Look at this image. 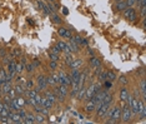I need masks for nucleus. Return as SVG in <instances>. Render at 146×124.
<instances>
[{"label": "nucleus", "mask_w": 146, "mask_h": 124, "mask_svg": "<svg viewBox=\"0 0 146 124\" xmlns=\"http://www.w3.org/2000/svg\"><path fill=\"white\" fill-rule=\"evenodd\" d=\"M1 98H3V93L0 92V100H1Z\"/></svg>", "instance_id": "50"}, {"label": "nucleus", "mask_w": 146, "mask_h": 124, "mask_svg": "<svg viewBox=\"0 0 146 124\" xmlns=\"http://www.w3.org/2000/svg\"><path fill=\"white\" fill-rule=\"evenodd\" d=\"M101 84H103V88L104 89H107V90H110V89L112 88V83L109 82V80H104Z\"/></svg>", "instance_id": "36"}, {"label": "nucleus", "mask_w": 146, "mask_h": 124, "mask_svg": "<svg viewBox=\"0 0 146 124\" xmlns=\"http://www.w3.org/2000/svg\"><path fill=\"white\" fill-rule=\"evenodd\" d=\"M87 49H89V50H87L89 55H90V56H93V55H95V54H94V52H93V50H91V49H90V48H87Z\"/></svg>", "instance_id": "48"}, {"label": "nucleus", "mask_w": 146, "mask_h": 124, "mask_svg": "<svg viewBox=\"0 0 146 124\" xmlns=\"http://www.w3.org/2000/svg\"><path fill=\"white\" fill-rule=\"evenodd\" d=\"M74 59V53H69V54H65V59H64V64L65 65H69L70 63L72 62Z\"/></svg>", "instance_id": "26"}, {"label": "nucleus", "mask_w": 146, "mask_h": 124, "mask_svg": "<svg viewBox=\"0 0 146 124\" xmlns=\"http://www.w3.org/2000/svg\"><path fill=\"white\" fill-rule=\"evenodd\" d=\"M9 119H10V122L14 123V124H21L23 123V119L20 118V115H19L18 112H11L10 115H9Z\"/></svg>", "instance_id": "12"}, {"label": "nucleus", "mask_w": 146, "mask_h": 124, "mask_svg": "<svg viewBox=\"0 0 146 124\" xmlns=\"http://www.w3.org/2000/svg\"><path fill=\"white\" fill-rule=\"evenodd\" d=\"M50 52H51V53H54V54H58V55H60V54L62 53V50L60 49V48H59V46H58V45H56V44H55V45H53L51 48H50Z\"/></svg>", "instance_id": "32"}, {"label": "nucleus", "mask_w": 146, "mask_h": 124, "mask_svg": "<svg viewBox=\"0 0 146 124\" xmlns=\"http://www.w3.org/2000/svg\"><path fill=\"white\" fill-rule=\"evenodd\" d=\"M117 79V75L114 70H106V80H109L111 83H114Z\"/></svg>", "instance_id": "19"}, {"label": "nucleus", "mask_w": 146, "mask_h": 124, "mask_svg": "<svg viewBox=\"0 0 146 124\" xmlns=\"http://www.w3.org/2000/svg\"><path fill=\"white\" fill-rule=\"evenodd\" d=\"M112 104H114V101H109V103H104L103 105H101L99 109L96 110V117L99 119H103V118H105V115H106V113H107V110L110 109L111 107H112Z\"/></svg>", "instance_id": "5"}, {"label": "nucleus", "mask_w": 146, "mask_h": 124, "mask_svg": "<svg viewBox=\"0 0 146 124\" xmlns=\"http://www.w3.org/2000/svg\"><path fill=\"white\" fill-rule=\"evenodd\" d=\"M121 119H120V122L121 123H129L130 120L132 119V117H134V114H132L131 109H130L129 104L128 103H122L121 101Z\"/></svg>", "instance_id": "2"}, {"label": "nucleus", "mask_w": 146, "mask_h": 124, "mask_svg": "<svg viewBox=\"0 0 146 124\" xmlns=\"http://www.w3.org/2000/svg\"><path fill=\"white\" fill-rule=\"evenodd\" d=\"M0 119H1V115H0Z\"/></svg>", "instance_id": "55"}, {"label": "nucleus", "mask_w": 146, "mask_h": 124, "mask_svg": "<svg viewBox=\"0 0 146 124\" xmlns=\"http://www.w3.org/2000/svg\"><path fill=\"white\" fill-rule=\"evenodd\" d=\"M11 55L14 56L15 59H16V58H20V56H21V50H20V49H12V50H11Z\"/></svg>", "instance_id": "38"}, {"label": "nucleus", "mask_w": 146, "mask_h": 124, "mask_svg": "<svg viewBox=\"0 0 146 124\" xmlns=\"http://www.w3.org/2000/svg\"><path fill=\"white\" fill-rule=\"evenodd\" d=\"M43 1H47V0H43Z\"/></svg>", "instance_id": "54"}, {"label": "nucleus", "mask_w": 146, "mask_h": 124, "mask_svg": "<svg viewBox=\"0 0 146 124\" xmlns=\"http://www.w3.org/2000/svg\"><path fill=\"white\" fill-rule=\"evenodd\" d=\"M49 68L51 72H56L59 69V62H53V60H50L49 62Z\"/></svg>", "instance_id": "28"}, {"label": "nucleus", "mask_w": 146, "mask_h": 124, "mask_svg": "<svg viewBox=\"0 0 146 124\" xmlns=\"http://www.w3.org/2000/svg\"><path fill=\"white\" fill-rule=\"evenodd\" d=\"M114 1H115V3H117V1H120V0H114Z\"/></svg>", "instance_id": "51"}, {"label": "nucleus", "mask_w": 146, "mask_h": 124, "mask_svg": "<svg viewBox=\"0 0 146 124\" xmlns=\"http://www.w3.org/2000/svg\"><path fill=\"white\" fill-rule=\"evenodd\" d=\"M35 123H39V124H43V123H46L45 120V117L40 113H35Z\"/></svg>", "instance_id": "25"}, {"label": "nucleus", "mask_w": 146, "mask_h": 124, "mask_svg": "<svg viewBox=\"0 0 146 124\" xmlns=\"http://www.w3.org/2000/svg\"><path fill=\"white\" fill-rule=\"evenodd\" d=\"M18 113H19V115H20V118L23 120L25 119V117H26V114H28V112H26V109H25V108H19Z\"/></svg>", "instance_id": "33"}, {"label": "nucleus", "mask_w": 146, "mask_h": 124, "mask_svg": "<svg viewBox=\"0 0 146 124\" xmlns=\"http://www.w3.org/2000/svg\"><path fill=\"white\" fill-rule=\"evenodd\" d=\"M47 83H46V79H45V75L44 74H39L36 78V87H34L36 89V92H39V93H43L44 90H46L47 89Z\"/></svg>", "instance_id": "4"}, {"label": "nucleus", "mask_w": 146, "mask_h": 124, "mask_svg": "<svg viewBox=\"0 0 146 124\" xmlns=\"http://www.w3.org/2000/svg\"><path fill=\"white\" fill-rule=\"evenodd\" d=\"M43 94L45 95V97H46L50 101H51V103H54V104L58 103V99H56V95H55V93H54L53 90H47V89H46V90H44V92H43Z\"/></svg>", "instance_id": "13"}, {"label": "nucleus", "mask_w": 146, "mask_h": 124, "mask_svg": "<svg viewBox=\"0 0 146 124\" xmlns=\"http://www.w3.org/2000/svg\"><path fill=\"white\" fill-rule=\"evenodd\" d=\"M51 77H53V79H54V83H55V85L60 84V78H59V74H58V72H53Z\"/></svg>", "instance_id": "37"}, {"label": "nucleus", "mask_w": 146, "mask_h": 124, "mask_svg": "<svg viewBox=\"0 0 146 124\" xmlns=\"http://www.w3.org/2000/svg\"><path fill=\"white\" fill-rule=\"evenodd\" d=\"M84 112L87 113V114H93L95 113V103L91 100H87L84 105Z\"/></svg>", "instance_id": "11"}, {"label": "nucleus", "mask_w": 146, "mask_h": 124, "mask_svg": "<svg viewBox=\"0 0 146 124\" xmlns=\"http://www.w3.org/2000/svg\"><path fill=\"white\" fill-rule=\"evenodd\" d=\"M85 92H86V87H85V85L80 87V89H79V92H78V97H76V99H78V100H84Z\"/></svg>", "instance_id": "21"}, {"label": "nucleus", "mask_w": 146, "mask_h": 124, "mask_svg": "<svg viewBox=\"0 0 146 124\" xmlns=\"http://www.w3.org/2000/svg\"><path fill=\"white\" fill-rule=\"evenodd\" d=\"M56 45H58L61 50H64V49H65V46H66V43H65L64 40H59L58 43H56Z\"/></svg>", "instance_id": "39"}, {"label": "nucleus", "mask_w": 146, "mask_h": 124, "mask_svg": "<svg viewBox=\"0 0 146 124\" xmlns=\"http://www.w3.org/2000/svg\"><path fill=\"white\" fill-rule=\"evenodd\" d=\"M130 90L128 89L126 85H122V88L120 89V93H119V97H120V101H122V103H128V99L130 97Z\"/></svg>", "instance_id": "7"}, {"label": "nucleus", "mask_w": 146, "mask_h": 124, "mask_svg": "<svg viewBox=\"0 0 146 124\" xmlns=\"http://www.w3.org/2000/svg\"><path fill=\"white\" fill-rule=\"evenodd\" d=\"M50 17H51V20H53L54 24H58V25H61V24H62V19L60 18L55 11L51 13V15H50Z\"/></svg>", "instance_id": "20"}, {"label": "nucleus", "mask_w": 146, "mask_h": 124, "mask_svg": "<svg viewBox=\"0 0 146 124\" xmlns=\"http://www.w3.org/2000/svg\"><path fill=\"white\" fill-rule=\"evenodd\" d=\"M33 65H34V66H35V69H36V68H39V66L41 65L40 60H39V59H37V58H34V59H33Z\"/></svg>", "instance_id": "40"}, {"label": "nucleus", "mask_w": 146, "mask_h": 124, "mask_svg": "<svg viewBox=\"0 0 146 124\" xmlns=\"http://www.w3.org/2000/svg\"><path fill=\"white\" fill-rule=\"evenodd\" d=\"M97 80L100 83H103L104 80H106V70H101L99 74H97Z\"/></svg>", "instance_id": "31"}, {"label": "nucleus", "mask_w": 146, "mask_h": 124, "mask_svg": "<svg viewBox=\"0 0 146 124\" xmlns=\"http://www.w3.org/2000/svg\"><path fill=\"white\" fill-rule=\"evenodd\" d=\"M9 97H10L11 98V99H12V98H15V97H16V93H15V89H14V85H12V88L10 89V92H9Z\"/></svg>", "instance_id": "41"}, {"label": "nucleus", "mask_w": 146, "mask_h": 124, "mask_svg": "<svg viewBox=\"0 0 146 124\" xmlns=\"http://www.w3.org/2000/svg\"><path fill=\"white\" fill-rule=\"evenodd\" d=\"M16 74H24L25 72V64L21 62H16V69H15Z\"/></svg>", "instance_id": "22"}, {"label": "nucleus", "mask_w": 146, "mask_h": 124, "mask_svg": "<svg viewBox=\"0 0 146 124\" xmlns=\"http://www.w3.org/2000/svg\"><path fill=\"white\" fill-rule=\"evenodd\" d=\"M49 59L53 60V62H60V55H58V54H54L50 52L49 53Z\"/></svg>", "instance_id": "34"}, {"label": "nucleus", "mask_w": 146, "mask_h": 124, "mask_svg": "<svg viewBox=\"0 0 146 124\" xmlns=\"http://www.w3.org/2000/svg\"><path fill=\"white\" fill-rule=\"evenodd\" d=\"M58 35L60 38H62V39H71L72 35L74 34L71 33V30L70 29H68V28H65V27H60L59 29H58Z\"/></svg>", "instance_id": "6"}, {"label": "nucleus", "mask_w": 146, "mask_h": 124, "mask_svg": "<svg viewBox=\"0 0 146 124\" xmlns=\"http://www.w3.org/2000/svg\"><path fill=\"white\" fill-rule=\"evenodd\" d=\"M69 45H70L71 53H79V52H80V45H79V44H76L72 39H69Z\"/></svg>", "instance_id": "18"}, {"label": "nucleus", "mask_w": 146, "mask_h": 124, "mask_svg": "<svg viewBox=\"0 0 146 124\" xmlns=\"http://www.w3.org/2000/svg\"><path fill=\"white\" fill-rule=\"evenodd\" d=\"M44 4H45V3H43L41 0H37V1H36V6H37V9H39V10H41V9H43V6H44Z\"/></svg>", "instance_id": "43"}, {"label": "nucleus", "mask_w": 146, "mask_h": 124, "mask_svg": "<svg viewBox=\"0 0 146 124\" xmlns=\"http://www.w3.org/2000/svg\"><path fill=\"white\" fill-rule=\"evenodd\" d=\"M25 80H26V78H25L23 74H16V77H15V83H20V84H25Z\"/></svg>", "instance_id": "30"}, {"label": "nucleus", "mask_w": 146, "mask_h": 124, "mask_svg": "<svg viewBox=\"0 0 146 124\" xmlns=\"http://www.w3.org/2000/svg\"><path fill=\"white\" fill-rule=\"evenodd\" d=\"M87 44H89V40H86V39H84V38H82L81 45H85V46H87Z\"/></svg>", "instance_id": "46"}, {"label": "nucleus", "mask_w": 146, "mask_h": 124, "mask_svg": "<svg viewBox=\"0 0 146 124\" xmlns=\"http://www.w3.org/2000/svg\"><path fill=\"white\" fill-rule=\"evenodd\" d=\"M54 93L56 95V99L60 103H64V101L68 99L69 97V92H70V87L68 85H64V84H58L54 87Z\"/></svg>", "instance_id": "1"}, {"label": "nucleus", "mask_w": 146, "mask_h": 124, "mask_svg": "<svg viewBox=\"0 0 146 124\" xmlns=\"http://www.w3.org/2000/svg\"><path fill=\"white\" fill-rule=\"evenodd\" d=\"M6 54V49H0V56H4Z\"/></svg>", "instance_id": "47"}, {"label": "nucleus", "mask_w": 146, "mask_h": 124, "mask_svg": "<svg viewBox=\"0 0 146 124\" xmlns=\"http://www.w3.org/2000/svg\"><path fill=\"white\" fill-rule=\"evenodd\" d=\"M24 124H35V113L34 112H28L25 119L23 120Z\"/></svg>", "instance_id": "15"}, {"label": "nucleus", "mask_w": 146, "mask_h": 124, "mask_svg": "<svg viewBox=\"0 0 146 124\" xmlns=\"http://www.w3.org/2000/svg\"><path fill=\"white\" fill-rule=\"evenodd\" d=\"M34 72H35V66L33 65V63H26V64H25V73L31 75Z\"/></svg>", "instance_id": "23"}, {"label": "nucleus", "mask_w": 146, "mask_h": 124, "mask_svg": "<svg viewBox=\"0 0 146 124\" xmlns=\"http://www.w3.org/2000/svg\"><path fill=\"white\" fill-rule=\"evenodd\" d=\"M6 72L9 73V74H11V77L12 78H15L16 77V72H15V69H16V60H11L10 63H8L6 64Z\"/></svg>", "instance_id": "8"}, {"label": "nucleus", "mask_w": 146, "mask_h": 124, "mask_svg": "<svg viewBox=\"0 0 146 124\" xmlns=\"http://www.w3.org/2000/svg\"><path fill=\"white\" fill-rule=\"evenodd\" d=\"M45 79H46L47 85H50V87H55V83H54V79L51 77V74H50V75H45Z\"/></svg>", "instance_id": "35"}, {"label": "nucleus", "mask_w": 146, "mask_h": 124, "mask_svg": "<svg viewBox=\"0 0 146 124\" xmlns=\"http://www.w3.org/2000/svg\"><path fill=\"white\" fill-rule=\"evenodd\" d=\"M4 109V103H3V100H0V112Z\"/></svg>", "instance_id": "49"}, {"label": "nucleus", "mask_w": 146, "mask_h": 124, "mask_svg": "<svg viewBox=\"0 0 146 124\" xmlns=\"http://www.w3.org/2000/svg\"><path fill=\"white\" fill-rule=\"evenodd\" d=\"M25 87H26V89H33L34 87H35V82H34V79L28 78L26 80H25Z\"/></svg>", "instance_id": "27"}, {"label": "nucleus", "mask_w": 146, "mask_h": 124, "mask_svg": "<svg viewBox=\"0 0 146 124\" xmlns=\"http://www.w3.org/2000/svg\"><path fill=\"white\" fill-rule=\"evenodd\" d=\"M122 15L126 20L130 21V23H136L137 19H139L137 11H136V9L134 8V6H128V8L122 11Z\"/></svg>", "instance_id": "3"}, {"label": "nucleus", "mask_w": 146, "mask_h": 124, "mask_svg": "<svg viewBox=\"0 0 146 124\" xmlns=\"http://www.w3.org/2000/svg\"><path fill=\"white\" fill-rule=\"evenodd\" d=\"M84 65V59L82 58H78V59H72V62L69 64L68 66L70 69H81V66Z\"/></svg>", "instance_id": "9"}, {"label": "nucleus", "mask_w": 146, "mask_h": 124, "mask_svg": "<svg viewBox=\"0 0 146 124\" xmlns=\"http://www.w3.org/2000/svg\"><path fill=\"white\" fill-rule=\"evenodd\" d=\"M0 88H1V82H0Z\"/></svg>", "instance_id": "52"}, {"label": "nucleus", "mask_w": 146, "mask_h": 124, "mask_svg": "<svg viewBox=\"0 0 146 124\" xmlns=\"http://www.w3.org/2000/svg\"><path fill=\"white\" fill-rule=\"evenodd\" d=\"M6 69L5 68H0V82L4 83L6 82Z\"/></svg>", "instance_id": "29"}, {"label": "nucleus", "mask_w": 146, "mask_h": 124, "mask_svg": "<svg viewBox=\"0 0 146 124\" xmlns=\"http://www.w3.org/2000/svg\"><path fill=\"white\" fill-rule=\"evenodd\" d=\"M89 64H90V66L93 69H96V68H99L100 65H103V63H101V59L100 58H97V56L93 55L90 58V60H89Z\"/></svg>", "instance_id": "10"}, {"label": "nucleus", "mask_w": 146, "mask_h": 124, "mask_svg": "<svg viewBox=\"0 0 146 124\" xmlns=\"http://www.w3.org/2000/svg\"><path fill=\"white\" fill-rule=\"evenodd\" d=\"M14 89H15L16 95H24L25 92H26V87H25V84H20V83H15Z\"/></svg>", "instance_id": "14"}, {"label": "nucleus", "mask_w": 146, "mask_h": 124, "mask_svg": "<svg viewBox=\"0 0 146 124\" xmlns=\"http://www.w3.org/2000/svg\"><path fill=\"white\" fill-rule=\"evenodd\" d=\"M65 54H69V53H71V49H70V45H69V43H66V46H65V49L62 50Z\"/></svg>", "instance_id": "44"}, {"label": "nucleus", "mask_w": 146, "mask_h": 124, "mask_svg": "<svg viewBox=\"0 0 146 124\" xmlns=\"http://www.w3.org/2000/svg\"><path fill=\"white\" fill-rule=\"evenodd\" d=\"M139 1H140V0H136V3H139Z\"/></svg>", "instance_id": "53"}, {"label": "nucleus", "mask_w": 146, "mask_h": 124, "mask_svg": "<svg viewBox=\"0 0 146 124\" xmlns=\"http://www.w3.org/2000/svg\"><path fill=\"white\" fill-rule=\"evenodd\" d=\"M125 3L128 6H135L136 5V0H125Z\"/></svg>", "instance_id": "42"}, {"label": "nucleus", "mask_w": 146, "mask_h": 124, "mask_svg": "<svg viewBox=\"0 0 146 124\" xmlns=\"http://www.w3.org/2000/svg\"><path fill=\"white\" fill-rule=\"evenodd\" d=\"M11 88H12L11 82H4V83H1V88H0V92H1L3 94H8L9 92H10Z\"/></svg>", "instance_id": "17"}, {"label": "nucleus", "mask_w": 146, "mask_h": 124, "mask_svg": "<svg viewBox=\"0 0 146 124\" xmlns=\"http://www.w3.org/2000/svg\"><path fill=\"white\" fill-rule=\"evenodd\" d=\"M62 14H64V15H68L69 14V10H68V8H65V6H62Z\"/></svg>", "instance_id": "45"}, {"label": "nucleus", "mask_w": 146, "mask_h": 124, "mask_svg": "<svg viewBox=\"0 0 146 124\" xmlns=\"http://www.w3.org/2000/svg\"><path fill=\"white\" fill-rule=\"evenodd\" d=\"M126 8H128V5H126L125 0H120V1L115 3V5H114V9H115L116 11H119V13H122Z\"/></svg>", "instance_id": "16"}, {"label": "nucleus", "mask_w": 146, "mask_h": 124, "mask_svg": "<svg viewBox=\"0 0 146 124\" xmlns=\"http://www.w3.org/2000/svg\"><path fill=\"white\" fill-rule=\"evenodd\" d=\"M116 80L119 82L121 85H128V84H129V79H128V77H126L125 74H121L119 78L116 79Z\"/></svg>", "instance_id": "24"}]
</instances>
